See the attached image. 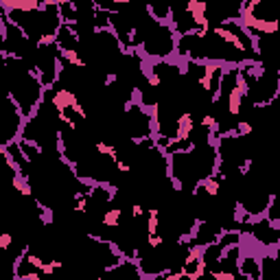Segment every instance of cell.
Returning <instances> with one entry per match:
<instances>
[{"instance_id": "cell-4", "label": "cell", "mask_w": 280, "mask_h": 280, "mask_svg": "<svg viewBox=\"0 0 280 280\" xmlns=\"http://www.w3.org/2000/svg\"><path fill=\"white\" fill-rule=\"evenodd\" d=\"M221 68V66L217 62H206L204 64V72L200 75V79H197V83H200V88L204 92H215L217 94V86H215V75L217 70Z\"/></svg>"}, {"instance_id": "cell-6", "label": "cell", "mask_w": 280, "mask_h": 280, "mask_svg": "<svg viewBox=\"0 0 280 280\" xmlns=\"http://www.w3.org/2000/svg\"><path fill=\"white\" fill-rule=\"evenodd\" d=\"M70 92L68 88H57V90L50 94V105L55 107V112H66L70 109Z\"/></svg>"}, {"instance_id": "cell-25", "label": "cell", "mask_w": 280, "mask_h": 280, "mask_svg": "<svg viewBox=\"0 0 280 280\" xmlns=\"http://www.w3.org/2000/svg\"><path fill=\"white\" fill-rule=\"evenodd\" d=\"M16 280H26V278H22V276H16Z\"/></svg>"}, {"instance_id": "cell-2", "label": "cell", "mask_w": 280, "mask_h": 280, "mask_svg": "<svg viewBox=\"0 0 280 280\" xmlns=\"http://www.w3.org/2000/svg\"><path fill=\"white\" fill-rule=\"evenodd\" d=\"M193 131H195L193 112H182L178 119H175V131L169 140H171L173 145H184V143H188V138L193 136Z\"/></svg>"}, {"instance_id": "cell-10", "label": "cell", "mask_w": 280, "mask_h": 280, "mask_svg": "<svg viewBox=\"0 0 280 280\" xmlns=\"http://www.w3.org/2000/svg\"><path fill=\"white\" fill-rule=\"evenodd\" d=\"M200 190H204V193L210 197H217L221 193V182L217 178H212V175H208V178H204L202 182H197L195 193H200Z\"/></svg>"}, {"instance_id": "cell-7", "label": "cell", "mask_w": 280, "mask_h": 280, "mask_svg": "<svg viewBox=\"0 0 280 280\" xmlns=\"http://www.w3.org/2000/svg\"><path fill=\"white\" fill-rule=\"evenodd\" d=\"M243 99H245V94H243L237 86H232L230 92H228V114H230V116H239L241 114Z\"/></svg>"}, {"instance_id": "cell-20", "label": "cell", "mask_w": 280, "mask_h": 280, "mask_svg": "<svg viewBox=\"0 0 280 280\" xmlns=\"http://www.w3.org/2000/svg\"><path fill=\"white\" fill-rule=\"evenodd\" d=\"M13 243V234L11 232H3L0 234V249H9Z\"/></svg>"}, {"instance_id": "cell-21", "label": "cell", "mask_w": 280, "mask_h": 280, "mask_svg": "<svg viewBox=\"0 0 280 280\" xmlns=\"http://www.w3.org/2000/svg\"><path fill=\"white\" fill-rule=\"evenodd\" d=\"M57 119H60V121H62L64 125H68V127H70L72 131H75V129H77V123H75V121H72V119H70V116H68V114H66V112H57Z\"/></svg>"}, {"instance_id": "cell-22", "label": "cell", "mask_w": 280, "mask_h": 280, "mask_svg": "<svg viewBox=\"0 0 280 280\" xmlns=\"http://www.w3.org/2000/svg\"><path fill=\"white\" fill-rule=\"evenodd\" d=\"M202 127H204V129H215V127H217V121H215V116L206 114L204 119H202Z\"/></svg>"}, {"instance_id": "cell-9", "label": "cell", "mask_w": 280, "mask_h": 280, "mask_svg": "<svg viewBox=\"0 0 280 280\" xmlns=\"http://www.w3.org/2000/svg\"><path fill=\"white\" fill-rule=\"evenodd\" d=\"M121 221H123V208H109L103 212L101 226L109 228V230H116V228H121Z\"/></svg>"}, {"instance_id": "cell-3", "label": "cell", "mask_w": 280, "mask_h": 280, "mask_svg": "<svg viewBox=\"0 0 280 280\" xmlns=\"http://www.w3.org/2000/svg\"><path fill=\"white\" fill-rule=\"evenodd\" d=\"M184 11L188 13L190 22H193L195 29H206L210 31V20H208V3H202V0H188L184 5Z\"/></svg>"}, {"instance_id": "cell-19", "label": "cell", "mask_w": 280, "mask_h": 280, "mask_svg": "<svg viewBox=\"0 0 280 280\" xmlns=\"http://www.w3.org/2000/svg\"><path fill=\"white\" fill-rule=\"evenodd\" d=\"M147 245H149L151 249H160L162 245H164V239H162L160 234H147Z\"/></svg>"}, {"instance_id": "cell-5", "label": "cell", "mask_w": 280, "mask_h": 280, "mask_svg": "<svg viewBox=\"0 0 280 280\" xmlns=\"http://www.w3.org/2000/svg\"><path fill=\"white\" fill-rule=\"evenodd\" d=\"M0 7L5 11H20V13H38L42 11L44 3L40 0H26V3H16V0H0Z\"/></svg>"}, {"instance_id": "cell-8", "label": "cell", "mask_w": 280, "mask_h": 280, "mask_svg": "<svg viewBox=\"0 0 280 280\" xmlns=\"http://www.w3.org/2000/svg\"><path fill=\"white\" fill-rule=\"evenodd\" d=\"M55 50L62 55V60H66L70 66H75V68H86V62L79 57L77 48H70V46H62V44H57Z\"/></svg>"}, {"instance_id": "cell-12", "label": "cell", "mask_w": 280, "mask_h": 280, "mask_svg": "<svg viewBox=\"0 0 280 280\" xmlns=\"http://www.w3.org/2000/svg\"><path fill=\"white\" fill-rule=\"evenodd\" d=\"M13 188H16L20 195H24V197H31V195H33L31 186H29V182L24 180V175H22L20 171L13 173Z\"/></svg>"}, {"instance_id": "cell-11", "label": "cell", "mask_w": 280, "mask_h": 280, "mask_svg": "<svg viewBox=\"0 0 280 280\" xmlns=\"http://www.w3.org/2000/svg\"><path fill=\"white\" fill-rule=\"evenodd\" d=\"M94 149L99 151V156H103V158H107L109 162H121V158H119V149H116L114 145H107V143H103V140H97L94 143Z\"/></svg>"}, {"instance_id": "cell-23", "label": "cell", "mask_w": 280, "mask_h": 280, "mask_svg": "<svg viewBox=\"0 0 280 280\" xmlns=\"http://www.w3.org/2000/svg\"><path fill=\"white\" fill-rule=\"evenodd\" d=\"M145 215V208H143V206H140V204H131V219H140V217H143Z\"/></svg>"}, {"instance_id": "cell-14", "label": "cell", "mask_w": 280, "mask_h": 280, "mask_svg": "<svg viewBox=\"0 0 280 280\" xmlns=\"http://www.w3.org/2000/svg\"><path fill=\"white\" fill-rule=\"evenodd\" d=\"M206 274H208V261H206V256H202V259L195 263V269L188 271V280H202Z\"/></svg>"}, {"instance_id": "cell-26", "label": "cell", "mask_w": 280, "mask_h": 280, "mask_svg": "<svg viewBox=\"0 0 280 280\" xmlns=\"http://www.w3.org/2000/svg\"><path fill=\"white\" fill-rule=\"evenodd\" d=\"M94 280H105V278H94Z\"/></svg>"}, {"instance_id": "cell-1", "label": "cell", "mask_w": 280, "mask_h": 280, "mask_svg": "<svg viewBox=\"0 0 280 280\" xmlns=\"http://www.w3.org/2000/svg\"><path fill=\"white\" fill-rule=\"evenodd\" d=\"M210 33L215 35L217 40H221L223 44H228V46H232V48L237 50V53H241L243 57H245V55L249 53L247 44L241 40V35H239V33H234L232 29L226 24V22H223V24H219V26H212V29H210Z\"/></svg>"}, {"instance_id": "cell-24", "label": "cell", "mask_w": 280, "mask_h": 280, "mask_svg": "<svg viewBox=\"0 0 280 280\" xmlns=\"http://www.w3.org/2000/svg\"><path fill=\"white\" fill-rule=\"evenodd\" d=\"M116 169H119L121 173H131V164H127V162H116Z\"/></svg>"}, {"instance_id": "cell-15", "label": "cell", "mask_w": 280, "mask_h": 280, "mask_svg": "<svg viewBox=\"0 0 280 280\" xmlns=\"http://www.w3.org/2000/svg\"><path fill=\"white\" fill-rule=\"evenodd\" d=\"M24 261H26L29 265H31V267H33L35 271H42V267H44V265H46V261L40 259L38 254H31V252H29V249H24Z\"/></svg>"}, {"instance_id": "cell-17", "label": "cell", "mask_w": 280, "mask_h": 280, "mask_svg": "<svg viewBox=\"0 0 280 280\" xmlns=\"http://www.w3.org/2000/svg\"><path fill=\"white\" fill-rule=\"evenodd\" d=\"M62 267H64V263H60V261H46V265H44V267H42L40 274H42V276H50V274H53V271L62 269Z\"/></svg>"}, {"instance_id": "cell-16", "label": "cell", "mask_w": 280, "mask_h": 280, "mask_svg": "<svg viewBox=\"0 0 280 280\" xmlns=\"http://www.w3.org/2000/svg\"><path fill=\"white\" fill-rule=\"evenodd\" d=\"M210 278L212 280H237V274H234V271H228V269H212Z\"/></svg>"}, {"instance_id": "cell-13", "label": "cell", "mask_w": 280, "mask_h": 280, "mask_svg": "<svg viewBox=\"0 0 280 280\" xmlns=\"http://www.w3.org/2000/svg\"><path fill=\"white\" fill-rule=\"evenodd\" d=\"M158 228H160V210L151 208L147 212V234H158Z\"/></svg>"}, {"instance_id": "cell-18", "label": "cell", "mask_w": 280, "mask_h": 280, "mask_svg": "<svg viewBox=\"0 0 280 280\" xmlns=\"http://www.w3.org/2000/svg\"><path fill=\"white\" fill-rule=\"evenodd\" d=\"M254 131V127H252V123H247V121H241V123H237V136L239 138H243V136H249Z\"/></svg>"}]
</instances>
